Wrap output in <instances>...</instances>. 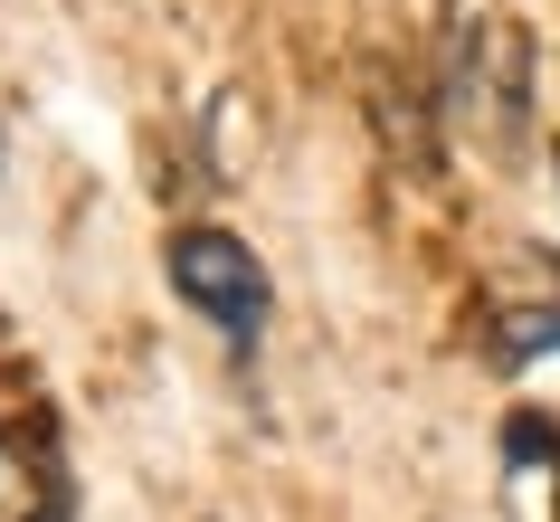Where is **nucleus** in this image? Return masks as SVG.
<instances>
[{
	"mask_svg": "<svg viewBox=\"0 0 560 522\" xmlns=\"http://www.w3.org/2000/svg\"><path fill=\"white\" fill-rule=\"evenodd\" d=\"M172 286L190 294L219 333H237V343L266 323V266L247 257L229 229H180L172 237Z\"/></svg>",
	"mask_w": 560,
	"mask_h": 522,
	"instance_id": "f257e3e1",
	"label": "nucleus"
},
{
	"mask_svg": "<svg viewBox=\"0 0 560 522\" xmlns=\"http://www.w3.org/2000/svg\"><path fill=\"white\" fill-rule=\"evenodd\" d=\"M30 503H38V485H30V465L0 446V522H30Z\"/></svg>",
	"mask_w": 560,
	"mask_h": 522,
	"instance_id": "f03ea898",
	"label": "nucleus"
}]
</instances>
